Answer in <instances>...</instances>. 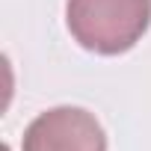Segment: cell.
Masks as SVG:
<instances>
[{
    "mask_svg": "<svg viewBox=\"0 0 151 151\" xmlns=\"http://www.w3.org/2000/svg\"><path fill=\"white\" fill-rule=\"evenodd\" d=\"M21 151H107V133L83 107H53L27 124Z\"/></svg>",
    "mask_w": 151,
    "mask_h": 151,
    "instance_id": "7a4b0ae2",
    "label": "cell"
},
{
    "mask_svg": "<svg viewBox=\"0 0 151 151\" xmlns=\"http://www.w3.org/2000/svg\"><path fill=\"white\" fill-rule=\"evenodd\" d=\"M65 24L80 47L116 56L145 36L151 24V0H68Z\"/></svg>",
    "mask_w": 151,
    "mask_h": 151,
    "instance_id": "6da1fadb",
    "label": "cell"
}]
</instances>
